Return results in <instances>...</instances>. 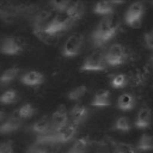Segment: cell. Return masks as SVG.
<instances>
[{"instance_id": "obj_15", "label": "cell", "mask_w": 153, "mask_h": 153, "mask_svg": "<svg viewBox=\"0 0 153 153\" xmlns=\"http://www.w3.org/2000/svg\"><path fill=\"white\" fill-rule=\"evenodd\" d=\"M16 11H17L18 18H25L31 20L33 16L39 11V8L35 4H19V5H16Z\"/></svg>"}, {"instance_id": "obj_2", "label": "cell", "mask_w": 153, "mask_h": 153, "mask_svg": "<svg viewBox=\"0 0 153 153\" xmlns=\"http://www.w3.org/2000/svg\"><path fill=\"white\" fill-rule=\"evenodd\" d=\"M128 59L127 48L121 43H115L110 48H108L106 53L104 54V60L106 66H120L123 65Z\"/></svg>"}, {"instance_id": "obj_24", "label": "cell", "mask_w": 153, "mask_h": 153, "mask_svg": "<svg viewBox=\"0 0 153 153\" xmlns=\"http://www.w3.org/2000/svg\"><path fill=\"white\" fill-rule=\"evenodd\" d=\"M153 143H152V136L149 134H142L139 139V141L136 142L135 149L140 151V152H149L152 151Z\"/></svg>"}, {"instance_id": "obj_10", "label": "cell", "mask_w": 153, "mask_h": 153, "mask_svg": "<svg viewBox=\"0 0 153 153\" xmlns=\"http://www.w3.org/2000/svg\"><path fill=\"white\" fill-rule=\"evenodd\" d=\"M22 123H23V120L14 112L8 118L4 120L0 123V134L5 135V134L13 133V131H16V130H18L20 128Z\"/></svg>"}, {"instance_id": "obj_12", "label": "cell", "mask_w": 153, "mask_h": 153, "mask_svg": "<svg viewBox=\"0 0 153 153\" xmlns=\"http://www.w3.org/2000/svg\"><path fill=\"white\" fill-rule=\"evenodd\" d=\"M51 17V12L48 10H39L33 18L31 19L32 26H33V32L37 31H43L45 25L48 24V19Z\"/></svg>"}, {"instance_id": "obj_13", "label": "cell", "mask_w": 153, "mask_h": 153, "mask_svg": "<svg viewBox=\"0 0 153 153\" xmlns=\"http://www.w3.org/2000/svg\"><path fill=\"white\" fill-rule=\"evenodd\" d=\"M20 81L26 86H39L44 82V75L38 71H30L20 76Z\"/></svg>"}, {"instance_id": "obj_32", "label": "cell", "mask_w": 153, "mask_h": 153, "mask_svg": "<svg viewBox=\"0 0 153 153\" xmlns=\"http://www.w3.org/2000/svg\"><path fill=\"white\" fill-rule=\"evenodd\" d=\"M25 153H48V147L33 142L30 147H27V149L25 151Z\"/></svg>"}, {"instance_id": "obj_26", "label": "cell", "mask_w": 153, "mask_h": 153, "mask_svg": "<svg viewBox=\"0 0 153 153\" xmlns=\"http://www.w3.org/2000/svg\"><path fill=\"white\" fill-rule=\"evenodd\" d=\"M127 82H128V78H127V75L123 74V73H120V74H116V75H111L110 85H111L114 88H122V87H126V86H127Z\"/></svg>"}, {"instance_id": "obj_23", "label": "cell", "mask_w": 153, "mask_h": 153, "mask_svg": "<svg viewBox=\"0 0 153 153\" xmlns=\"http://www.w3.org/2000/svg\"><path fill=\"white\" fill-rule=\"evenodd\" d=\"M20 73L19 67H10L8 69L4 71L0 75V86H6L11 84Z\"/></svg>"}, {"instance_id": "obj_29", "label": "cell", "mask_w": 153, "mask_h": 153, "mask_svg": "<svg viewBox=\"0 0 153 153\" xmlns=\"http://www.w3.org/2000/svg\"><path fill=\"white\" fill-rule=\"evenodd\" d=\"M17 99H18V93L13 88H10V90L5 91L0 96V103L1 104H13Z\"/></svg>"}, {"instance_id": "obj_28", "label": "cell", "mask_w": 153, "mask_h": 153, "mask_svg": "<svg viewBox=\"0 0 153 153\" xmlns=\"http://www.w3.org/2000/svg\"><path fill=\"white\" fill-rule=\"evenodd\" d=\"M111 153H137L136 149L129 145V143H124V142H115L114 147L111 149Z\"/></svg>"}, {"instance_id": "obj_7", "label": "cell", "mask_w": 153, "mask_h": 153, "mask_svg": "<svg viewBox=\"0 0 153 153\" xmlns=\"http://www.w3.org/2000/svg\"><path fill=\"white\" fill-rule=\"evenodd\" d=\"M23 44L19 38L14 36H7L1 41L0 51L5 55H19L23 51Z\"/></svg>"}, {"instance_id": "obj_33", "label": "cell", "mask_w": 153, "mask_h": 153, "mask_svg": "<svg viewBox=\"0 0 153 153\" xmlns=\"http://www.w3.org/2000/svg\"><path fill=\"white\" fill-rule=\"evenodd\" d=\"M0 153H14L12 141H4L0 143Z\"/></svg>"}, {"instance_id": "obj_11", "label": "cell", "mask_w": 153, "mask_h": 153, "mask_svg": "<svg viewBox=\"0 0 153 153\" xmlns=\"http://www.w3.org/2000/svg\"><path fill=\"white\" fill-rule=\"evenodd\" d=\"M78 130V126L68 122L67 124H65L62 128H60L59 130H56V139H57V143H66L68 141H71L73 139V136L76 134Z\"/></svg>"}, {"instance_id": "obj_6", "label": "cell", "mask_w": 153, "mask_h": 153, "mask_svg": "<svg viewBox=\"0 0 153 153\" xmlns=\"http://www.w3.org/2000/svg\"><path fill=\"white\" fill-rule=\"evenodd\" d=\"M143 12H145L143 4L142 2H134L127 8V11L124 13V22L129 26H135L141 22Z\"/></svg>"}, {"instance_id": "obj_27", "label": "cell", "mask_w": 153, "mask_h": 153, "mask_svg": "<svg viewBox=\"0 0 153 153\" xmlns=\"http://www.w3.org/2000/svg\"><path fill=\"white\" fill-rule=\"evenodd\" d=\"M114 128H115L116 130H118V131H129V130L131 129V123H130V121H129L128 117L121 116V117H118V118L115 121Z\"/></svg>"}, {"instance_id": "obj_19", "label": "cell", "mask_w": 153, "mask_h": 153, "mask_svg": "<svg viewBox=\"0 0 153 153\" xmlns=\"http://www.w3.org/2000/svg\"><path fill=\"white\" fill-rule=\"evenodd\" d=\"M151 123V110L148 106H143L139 110L135 118V127L139 129H145Z\"/></svg>"}, {"instance_id": "obj_4", "label": "cell", "mask_w": 153, "mask_h": 153, "mask_svg": "<svg viewBox=\"0 0 153 153\" xmlns=\"http://www.w3.org/2000/svg\"><path fill=\"white\" fill-rule=\"evenodd\" d=\"M82 44H84V35L82 33H73L71 35L63 47H62V55L65 57H74L76 55H79L81 48H82Z\"/></svg>"}, {"instance_id": "obj_21", "label": "cell", "mask_w": 153, "mask_h": 153, "mask_svg": "<svg viewBox=\"0 0 153 153\" xmlns=\"http://www.w3.org/2000/svg\"><path fill=\"white\" fill-rule=\"evenodd\" d=\"M91 146V141L88 137H79L74 141V143L69 147L67 153H87Z\"/></svg>"}, {"instance_id": "obj_25", "label": "cell", "mask_w": 153, "mask_h": 153, "mask_svg": "<svg viewBox=\"0 0 153 153\" xmlns=\"http://www.w3.org/2000/svg\"><path fill=\"white\" fill-rule=\"evenodd\" d=\"M35 112H36V109H35V108L32 106V104H30V103H26V104L22 105V106L16 111V114H17L22 120H26V118L32 117V116L35 115Z\"/></svg>"}, {"instance_id": "obj_14", "label": "cell", "mask_w": 153, "mask_h": 153, "mask_svg": "<svg viewBox=\"0 0 153 153\" xmlns=\"http://www.w3.org/2000/svg\"><path fill=\"white\" fill-rule=\"evenodd\" d=\"M68 115L72 118V123L78 126L79 123H82V122H85L87 120V117H88V109L85 105L76 104V105H74L71 109Z\"/></svg>"}, {"instance_id": "obj_20", "label": "cell", "mask_w": 153, "mask_h": 153, "mask_svg": "<svg viewBox=\"0 0 153 153\" xmlns=\"http://www.w3.org/2000/svg\"><path fill=\"white\" fill-rule=\"evenodd\" d=\"M29 129H30L32 133L37 134V135H42V134H44V133H47V131L50 130V118H49L48 116H43V117H41L39 120L35 121V122L30 126Z\"/></svg>"}, {"instance_id": "obj_36", "label": "cell", "mask_w": 153, "mask_h": 153, "mask_svg": "<svg viewBox=\"0 0 153 153\" xmlns=\"http://www.w3.org/2000/svg\"><path fill=\"white\" fill-rule=\"evenodd\" d=\"M5 118H6V112L2 109H0V122H2Z\"/></svg>"}, {"instance_id": "obj_18", "label": "cell", "mask_w": 153, "mask_h": 153, "mask_svg": "<svg viewBox=\"0 0 153 153\" xmlns=\"http://www.w3.org/2000/svg\"><path fill=\"white\" fill-rule=\"evenodd\" d=\"M92 106L96 108H106L110 105V92L108 90H99L94 93L91 102Z\"/></svg>"}, {"instance_id": "obj_9", "label": "cell", "mask_w": 153, "mask_h": 153, "mask_svg": "<svg viewBox=\"0 0 153 153\" xmlns=\"http://www.w3.org/2000/svg\"><path fill=\"white\" fill-rule=\"evenodd\" d=\"M68 122H69L68 112L65 109V106H61L56 111H54L50 117V130L56 131L60 128H62L65 124H67Z\"/></svg>"}, {"instance_id": "obj_1", "label": "cell", "mask_w": 153, "mask_h": 153, "mask_svg": "<svg viewBox=\"0 0 153 153\" xmlns=\"http://www.w3.org/2000/svg\"><path fill=\"white\" fill-rule=\"evenodd\" d=\"M117 32V25L111 17H104L91 33V42L93 48H102L111 41Z\"/></svg>"}, {"instance_id": "obj_5", "label": "cell", "mask_w": 153, "mask_h": 153, "mask_svg": "<svg viewBox=\"0 0 153 153\" xmlns=\"http://www.w3.org/2000/svg\"><path fill=\"white\" fill-rule=\"evenodd\" d=\"M106 68V63L104 60V54L100 51H94L90 54L87 57H85L80 69L86 72H96V71H103Z\"/></svg>"}, {"instance_id": "obj_22", "label": "cell", "mask_w": 153, "mask_h": 153, "mask_svg": "<svg viewBox=\"0 0 153 153\" xmlns=\"http://www.w3.org/2000/svg\"><path fill=\"white\" fill-rule=\"evenodd\" d=\"M135 105V98L131 93H122L117 98V108L122 111L131 110Z\"/></svg>"}, {"instance_id": "obj_35", "label": "cell", "mask_w": 153, "mask_h": 153, "mask_svg": "<svg viewBox=\"0 0 153 153\" xmlns=\"http://www.w3.org/2000/svg\"><path fill=\"white\" fill-rule=\"evenodd\" d=\"M94 153H111V149L109 148L108 145L100 143V145H98V147H97V149H96Z\"/></svg>"}, {"instance_id": "obj_37", "label": "cell", "mask_w": 153, "mask_h": 153, "mask_svg": "<svg viewBox=\"0 0 153 153\" xmlns=\"http://www.w3.org/2000/svg\"><path fill=\"white\" fill-rule=\"evenodd\" d=\"M48 153H56V152H48Z\"/></svg>"}, {"instance_id": "obj_31", "label": "cell", "mask_w": 153, "mask_h": 153, "mask_svg": "<svg viewBox=\"0 0 153 153\" xmlns=\"http://www.w3.org/2000/svg\"><path fill=\"white\" fill-rule=\"evenodd\" d=\"M71 2L72 1H69V0H67V1L66 0L65 1H50L49 5L53 7V10H55L57 12H66L67 8L69 7Z\"/></svg>"}, {"instance_id": "obj_17", "label": "cell", "mask_w": 153, "mask_h": 153, "mask_svg": "<svg viewBox=\"0 0 153 153\" xmlns=\"http://www.w3.org/2000/svg\"><path fill=\"white\" fill-rule=\"evenodd\" d=\"M84 12H85L84 2L76 1V2H71L69 7L66 11V14H67V18H69L73 23H75V22H78L82 17Z\"/></svg>"}, {"instance_id": "obj_30", "label": "cell", "mask_w": 153, "mask_h": 153, "mask_svg": "<svg viewBox=\"0 0 153 153\" xmlns=\"http://www.w3.org/2000/svg\"><path fill=\"white\" fill-rule=\"evenodd\" d=\"M87 92V88L85 85H80V86H76L74 88H72L68 93H67V98L69 100H78L80 99L85 93Z\"/></svg>"}, {"instance_id": "obj_16", "label": "cell", "mask_w": 153, "mask_h": 153, "mask_svg": "<svg viewBox=\"0 0 153 153\" xmlns=\"http://www.w3.org/2000/svg\"><path fill=\"white\" fill-rule=\"evenodd\" d=\"M123 4V1H100L97 2L93 7V12L100 16H105L108 17L109 14L114 13L115 11V6L116 5H121Z\"/></svg>"}, {"instance_id": "obj_3", "label": "cell", "mask_w": 153, "mask_h": 153, "mask_svg": "<svg viewBox=\"0 0 153 153\" xmlns=\"http://www.w3.org/2000/svg\"><path fill=\"white\" fill-rule=\"evenodd\" d=\"M73 22L69 18H60V17H54L48 22V24L44 27V33L51 38H54L56 35H60L67 30H69L73 26Z\"/></svg>"}, {"instance_id": "obj_8", "label": "cell", "mask_w": 153, "mask_h": 153, "mask_svg": "<svg viewBox=\"0 0 153 153\" xmlns=\"http://www.w3.org/2000/svg\"><path fill=\"white\" fill-rule=\"evenodd\" d=\"M16 5L12 1H0V20L6 24H13L17 19Z\"/></svg>"}, {"instance_id": "obj_34", "label": "cell", "mask_w": 153, "mask_h": 153, "mask_svg": "<svg viewBox=\"0 0 153 153\" xmlns=\"http://www.w3.org/2000/svg\"><path fill=\"white\" fill-rule=\"evenodd\" d=\"M143 43L147 47V49L152 50V48H153V31L152 30H149L148 32H146L143 35Z\"/></svg>"}]
</instances>
